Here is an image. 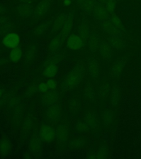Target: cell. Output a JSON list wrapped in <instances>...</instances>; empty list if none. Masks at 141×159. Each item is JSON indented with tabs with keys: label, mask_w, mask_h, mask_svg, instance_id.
<instances>
[{
	"label": "cell",
	"mask_w": 141,
	"mask_h": 159,
	"mask_svg": "<svg viewBox=\"0 0 141 159\" xmlns=\"http://www.w3.org/2000/svg\"><path fill=\"white\" fill-rule=\"evenodd\" d=\"M92 13L94 17L101 22L108 20V18L109 17V14L104 4L101 3H97L92 11Z\"/></svg>",
	"instance_id": "52a82bcc"
},
{
	"label": "cell",
	"mask_w": 141,
	"mask_h": 159,
	"mask_svg": "<svg viewBox=\"0 0 141 159\" xmlns=\"http://www.w3.org/2000/svg\"><path fill=\"white\" fill-rule=\"evenodd\" d=\"M42 139L37 137H33L29 143V149L32 152H39L42 146Z\"/></svg>",
	"instance_id": "cb8c5ba5"
},
{
	"label": "cell",
	"mask_w": 141,
	"mask_h": 159,
	"mask_svg": "<svg viewBox=\"0 0 141 159\" xmlns=\"http://www.w3.org/2000/svg\"><path fill=\"white\" fill-rule=\"evenodd\" d=\"M126 60L124 58L114 62L110 71V74L112 76H117L121 74L126 65Z\"/></svg>",
	"instance_id": "d6986e66"
},
{
	"label": "cell",
	"mask_w": 141,
	"mask_h": 159,
	"mask_svg": "<svg viewBox=\"0 0 141 159\" xmlns=\"http://www.w3.org/2000/svg\"><path fill=\"white\" fill-rule=\"evenodd\" d=\"M20 43V38L17 33L10 32L5 35L2 40V43L5 47L12 49L18 47Z\"/></svg>",
	"instance_id": "277c9868"
},
{
	"label": "cell",
	"mask_w": 141,
	"mask_h": 159,
	"mask_svg": "<svg viewBox=\"0 0 141 159\" xmlns=\"http://www.w3.org/2000/svg\"><path fill=\"white\" fill-rule=\"evenodd\" d=\"M61 107L60 104L55 103L48 106L46 116L50 121L55 122L59 119L61 114Z\"/></svg>",
	"instance_id": "8992f818"
},
{
	"label": "cell",
	"mask_w": 141,
	"mask_h": 159,
	"mask_svg": "<svg viewBox=\"0 0 141 159\" xmlns=\"http://www.w3.org/2000/svg\"><path fill=\"white\" fill-rule=\"evenodd\" d=\"M108 43L117 50L124 49L126 46L125 42L119 36H110L108 39Z\"/></svg>",
	"instance_id": "44dd1931"
},
{
	"label": "cell",
	"mask_w": 141,
	"mask_h": 159,
	"mask_svg": "<svg viewBox=\"0 0 141 159\" xmlns=\"http://www.w3.org/2000/svg\"><path fill=\"white\" fill-rule=\"evenodd\" d=\"M84 140L83 139H77L73 140L71 143V147L73 149H77L82 147L84 144Z\"/></svg>",
	"instance_id": "8d00e7d4"
},
{
	"label": "cell",
	"mask_w": 141,
	"mask_h": 159,
	"mask_svg": "<svg viewBox=\"0 0 141 159\" xmlns=\"http://www.w3.org/2000/svg\"><path fill=\"white\" fill-rule=\"evenodd\" d=\"M6 12V8L2 6H0V15H3Z\"/></svg>",
	"instance_id": "ee69618b"
},
{
	"label": "cell",
	"mask_w": 141,
	"mask_h": 159,
	"mask_svg": "<svg viewBox=\"0 0 141 159\" xmlns=\"http://www.w3.org/2000/svg\"><path fill=\"white\" fill-rule=\"evenodd\" d=\"M37 89H38V90L40 92L43 93L47 92L48 89H49L47 84L44 82H42V83L39 84L37 86Z\"/></svg>",
	"instance_id": "ab89813d"
},
{
	"label": "cell",
	"mask_w": 141,
	"mask_h": 159,
	"mask_svg": "<svg viewBox=\"0 0 141 159\" xmlns=\"http://www.w3.org/2000/svg\"><path fill=\"white\" fill-rule=\"evenodd\" d=\"M99 52L104 59L106 60L111 59L112 54V47L108 42L102 43Z\"/></svg>",
	"instance_id": "2e32d148"
},
{
	"label": "cell",
	"mask_w": 141,
	"mask_h": 159,
	"mask_svg": "<svg viewBox=\"0 0 141 159\" xmlns=\"http://www.w3.org/2000/svg\"><path fill=\"white\" fill-rule=\"evenodd\" d=\"M23 57V51L20 47H17L11 50L9 53L10 61L14 63L19 62Z\"/></svg>",
	"instance_id": "d4e9b609"
},
{
	"label": "cell",
	"mask_w": 141,
	"mask_h": 159,
	"mask_svg": "<svg viewBox=\"0 0 141 159\" xmlns=\"http://www.w3.org/2000/svg\"><path fill=\"white\" fill-rule=\"evenodd\" d=\"M73 25V18L71 16L69 15L67 20L66 21L63 27L59 32V34L61 35L64 39H66L71 34Z\"/></svg>",
	"instance_id": "e0dca14e"
},
{
	"label": "cell",
	"mask_w": 141,
	"mask_h": 159,
	"mask_svg": "<svg viewBox=\"0 0 141 159\" xmlns=\"http://www.w3.org/2000/svg\"><path fill=\"white\" fill-rule=\"evenodd\" d=\"M33 8L30 4L20 3L16 8V11L19 16L22 18H28L32 16Z\"/></svg>",
	"instance_id": "7c38bea8"
},
{
	"label": "cell",
	"mask_w": 141,
	"mask_h": 159,
	"mask_svg": "<svg viewBox=\"0 0 141 159\" xmlns=\"http://www.w3.org/2000/svg\"><path fill=\"white\" fill-rule=\"evenodd\" d=\"M110 20L116 27L122 32L124 30V25L120 18L115 13L110 15Z\"/></svg>",
	"instance_id": "83f0119b"
},
{
	"label": "cell",
	"mask_w": 141,
	"mask_h": 159,
	"mask_svg": "<svg viewBox=\"0 0 141 159\" xmlns=\"http://www.w3.org/2000/svg\"><path fill=\"white\" fill-rule=\"evenodd\" d=\"M97 1L99 3H103V4H104L105 2H106V1L107 0H97Z\"/></svg>",
	"instance_id": "f6af8a7d"
},
{
	"label": "cell",
	"mask_w": 141,
	"mask_h": 159,
	"mask_svg": "<svg viewBox=\"0 0 141 159\" xmlns=\"http://www.w3.org/2000/svg\"><path fill=\"white\" fill-rule=\"evenodd\" d=\"M59 97V92L54 89H51V91H47V92L44 93L42 98V101L45 106L48 107L56 102Z\"/></svg>",
	"instance_id": "ba28073f"
},
{
	"label": "cell",
	"mask_w": 141,
	"mask_h": 159,
	"mask_svg": "<svg viewBox=\"0 0 141 159\" xmlns=\"http://www.w3.org/2000/svg\"><path fill=\"white\" fill-rule=\"evenodd\" d=\"M72 0H63L62 4L64 7H68L72 4Z\"/></svg>",
	"instance_id": "7bdbcfd3"
},
{
	"label": "cell",
	"mask_w": 141,
	"mask_h": 159,
	"mask_svg": "<svg viewBox=\"0 0 141 159\" xmlns=\"http://www.w3.org/2000/svg\"><path fill=\"white\" fill-rule=\"evenodd\" d=\"M39 137L42 142L50 143L52 142L56 137V130L48 125H42L40 128Z\"/></svg>",
	"instance_id": "5b68a950"
},
{
	"label": "cell",
	"mask_w": 141,
	"mask_h": 159,
	"mask_svg": "<svg viewBox=\"0 0 141 159\" xmlns=\"http://www.w3.org/2000/svg\"><path fill=\"white\" fill-rule=\"evenodd\" d=\"M102 27L104 32L110 36H119L121 33L113 25L110 20H105L102 22Z\"/></svg>",
	"instance_id": "4fadbf2b"
},
{
	"label": "cell",
	"mask_w": 141,
	"mask_h": 159,
	"mask_svg": "<svg viewBox=\"0 0 141 159\" xmlns=\"http://www.w3.org/2000/svg\"><path fill=\"white\" fill-rule=\"evenodd\" d=\"M38 90L37 89V86L35 85V84H33L31 85L28 89L27 91L26 92V95L27 96H32L33 94H35L36 92H37Z\"/></svg>",
	"instance_id": "f35d334b"
},
{
	"label": "cell",
	"mask_w": 141,
	"mask_h": 159,
	"mask_svg": "<svg viewBox=\"0 0 141 159\" xmlns=\"http://www.w3.org/2000/svg\"><path fill=\"white\" fill-rule=\"evenodd\" d=\"M109 15L114 13L117 7V0H107L104 4Z\"/></svg>",
	"instance_id": "836d02e7"
},
{
	"label": "cell",
	"mask_w": 141,
	"mask_h": 159,
	"mask_svg": "<svg viewBox=\"0 0 141 159\" xmlns=\"http://www.w3.org/2000/svg\"><path fill=\"white\" fill-rule=\"evenodd\" d=\"M66 40L61 35H55L52 38L49 44L48 49L50 52H58L62 46L64 42Z\"/></svg>",
	"instance_id": "8fae6325"
},
{
	"label": "cell",
	"mask_w": 141,
	"mask_h": 159,
	"mask_svg": "<svg viewBox=\"0 0 141 159\" xmlns=\"http://www.w3.org/2000/svg\"><path fill=\"white\" fill-rule=\"evenodd\" d=\"M49 27V23L47 22H43L37 25L34 30V34L37 36H40L44 34L46 32Z\"/></svg>",
	"instance_id": "484cf974"
},
{
	"label": "cell",
	"mask_w": 141,
	"mask_h": 159,
	"mask_svg": "<svg viewBox=\"0 0 141 159\" xmlns=\"http://www.w3.org/2000/svg\"><path fill=\"white\" fill-rule=\"evenodd\" d=\"M109 84H103L100 87L99 91V96L100 99L105 101L107 99V97L108 96L109 93Z\"/></svg>",
	"instance_id": "f546056e"
},
{
	"label": "cell",
	"mask_w": 141,
	"mask_h": 159,
	"mask_svg": "<svg viewBox=\"0 0 141 159\" xmlns=\"http://www.w3.org/2000/svg\"><path fill=\"white\" fill-rule=\"evenodd\" d=\"M51 6V0H42L33 8L32 17L35 20H39L46 15Z\"/></svg>",
	"instance_id": "7a4b0ae2"
},
{
	"label": "cell",
	"mask_w": 141,
	"mask_h": 159,
	"mask_svg": "<svg viewBox=\"0 0 141 159\" xmlns=\"http://www.w3.org/2000/svg\"><path fill=\"white\" fill-rule=\"evenodd\" d=\"M75 128L78 132L81 133H86L90 128L86 122H78L75 125Z\"/></svg>",
	"instance_id": "d590c367"
},
{
	"label": "cell",
	"mask_w": 141,
	"mask_h": 159,
	"mask_svg": "<svg viewBox=\"0 0 141 159\" xmlns=\"http://www.w3.org/2000/svg\"><path fill=\"white\" fill-rule=\"evenodd\" d=\"M84 72L85 68L82 65H76L64 78L62 84V89H73L78 86L84 77Z\"/></svg>",
	"instance_id": "6da1fadb"
},
{
	"label": "cell",
	"mask_w": 141,
	"mask_h": 159,
	"mask_svg": "<svg viewBox=\"0 0 141 159\" xmlns=\"http://www.w3.org/2000/svg\"><path fill=\"white\" fill-rule=\"evenodd\" d=\"M11 148V144L7 139H3L0 142V152L2 154H7Z\"/></svg>",
	"instance_id": "1f68e13d"
},
{
	"label": "cell",
	"mask_w": 141,
	"mask_h": 159,
	"mask_svg": "<svg viewBox=\"0 0 141 159\" xmlns=\"http://www.w3.org/2000/svg\"><path fill=\"white\" fill-rule=\"evenodd\" d=\"M3 94V91L2 89H0V98L2 96Z\"/></svg>",
	"instance_id": "bcb514c9"
},
{
	"label": "cell",
	"mask_w": 141,
	"mask_h": 159,
	"mask_svg": "<svg viewBox=\"0 0 141 159\" xmlns=\"http://www.w3.org/2000/svg\"><path fill=\"white\" fill-rule=\"evenodd\" d=\"M85 97L90 101H93L95 99L94 89L90 83H88L85 87Z\"/></svg>",
	"instance_id": "4dcf8cb0"
},
{
	"label": "cell",
	"mask_w": 141,
	"mask_h": 159,
	"mask_svg": "<svg viewBox=\"0 0 141 159\" xmlns=\"http://www.w3.org/2000/svg\"><path fill=\"white\" fill-rule=\"evenodd\" d=\"M19 2L21 3H25V4H30L31 5L34 2L37 0H18Z\"/></svg>",
	"instance_id": "b9f144b4"
},
{
	"label": "cell",
	"mask_w": 141,
	"mask_h": 159,
	"mask_svg": "<svg viewBox=\"0 0 141 159\" xmlns=\"http://www.w3.org/2000/svg\"><path fill=\"white\" fill-rule=\"evenodd\" d=\"M108 155V150L105 146L102 147L97 152V154L94 155L93 157H89V158L91 159H105Z\"/></svg>",
	"instance_id": "d6a6232c"
},
{
	"label": "cell",
	"mask_w": 141,
	"mask_h": 159,
	"mask_svg": "<svg viewBox=\"0 0 141 159\" xmlns=\"http://www.w3.org/2000/svg\"><path fill=\"white\" fill-rule=\"evenodd\" d=\"M87 43L89 49L92 52H97L99 51L102 42L99 35L97 33H92L89 35L88 39L87 40Z\"/></svg>",
	"instance_id": "9c48e42d"
},
{
	"label": "cell",
	"mask_w": 141,
	"mask_h": 159,
	"mask_svg": "<svg viewBox=\"0 0 141 159\" xmlns=\"http://www.w3.org/2000/svg\"><path fill=\"white\" fill-rule=\"evenodd\" d=\"M77 1L78 2L81 4V3H82L83 1H84V0H77Z\"/></svg>",
	"instance_id": "7dc6e473"
},
{
	"label": "cell",
	"mask_w": 141,
	"mask_h": 159,
	"mask_svg": "<svg viewBox=\"0 0 141 159\" xmlns=\"http://www.w3.org/2000/svg\"><path fill=\"white\" fill-rule=\"evenodd\" d=\"M85 43L79 35L76 34H71L66 39V47L73 51H78L84 47Z\"/></svg>",
	"instance_id": "3957f363"
},
{
	"label": "cell",
	"mask_w": 141,
	"mask_h": 159,
	"mask_svg": "<svg viewBox=\"0 0 141 159\" xmlns=\"http://www.w3.org/2000/svg\"><path fill=\"white\" fill-rule=\"evenodd\" d=\"M70 107L71 108V109L74 110L75 109H77L78 107V103L76 102V101H72L70 103Z\"/></svg>",
	"instance_id": "60d3db41"
},
{
	"label": "cell",
	"mask_w": 141,
	"mask_h": 159,
	"mask_svg": "<svg viewBox=\"0 0 141 159\" xmlns=\"http://www.w3.org/2000/svg\"><path fill=\"white\" fill-rule=\"evenodd\" d=\"M46 84H47L49 89H55L57 86V81L56 80L52 79V78H51V79L48 80Z\"/></svg>",
	"instance_id": "74e56055"
},
{
	"label": "cell",
	"mask_w": 141,
	"mask_h": 159,
	"mask_svg": "<svg viewBox=\"0 0 141 159\" xmlns=\"http://www.w3.org/2000/svg\"><path fill=\"white\" fill-rule=\"evenodd\" d=\"M88 69L90 76L94 79H97L100 75L99 65L97 60L91 58L89 60L88 64Z\"/></svg>",
	"instance_id": "ac0fdd59"
},
{
	"label": "cell",
	"mask_w": 141,
	"mask_h": 159,
	"mask_svg": "<svg viewBox=\"0 0 141 159\" xmlns=\"http://www.w3.org/2000/svg\"><path fill=\"white\" fill-rule=\"evenodd\" d=\"M121 94V91L120 88L118 87H114L112 91V96H111V101L112 104L113 106H117L120 99Z\"/></svg>",
	"instance_id": "f1b7e54d"
},
{
	"label": "cell",
	"mask_w": 141,
	"mask_h": 159,
	"mask_svg": "<svg viewBox=\"0 0 141 159\" xmlns=\"http://www.w3.org/2000/svg\"><path fill=\"white\" fill-rule=\"evenodd\" d=\"M69 15L65 13H62L59 15L55 19L52 23V30L54 32H60L64 25L67 20Z\"/></svg>",
	"instance_id": "5bb4252c"
},
{
	"label": "cell",
	"mask_w": 141,
	"mask_h": 159,
	"mask_svg": "<svg viewBox=\"0 0 141 159\" xmlns=\"http://www.w3.org/2000/svg\"><path fill=\"white\" fill-rule=\"evenodd\" d=\"M90 34V33L89 25L87 23L82 22L79 25L78 29V35L82 38L84 43H86L87 42Z\"/></svg>",
	"instance_id": "603a6c76"
},
{
	"label": "cell",
	"mask_w": 141,
	"mask_h": 159,
	"mask_svg": "<svg viewBox=\"0 0 141 159\" xmlns=\"http://www.w3.org/2000/svg\"><path fill=\"white\" fill-rule=\"evenodd\" d=\"M37 54V49L34 45H30L26 50L24 60L27 64H29L35 59Z\"/></svg>",
	"instance_id": "7402d4cb"
},
{
	"label": "cell",
	"mask_w": 141,
	"mask_h": 159,
	"mask_svg": "<svg viewBox=\"0 0 141 159\" xmlns=\"http://www.w3.org/2000/svg\"><path fill=\"white\" fill-rule=\"evenodd\" d=\"M97 3L96 0H84L81 5L86 12H91Z\"/></svg>",
	"instance_id": "4316f807"
},
{
	"label": "cell",
	"mask_w": 141,
	"mask_h": 159,
	"mask_svg": "<svg viewBox=\"0 0 141 159\" xmlns=\"http://www.w3.org/2000/svg\"><path fill=\"white\" fill-rule=\"evenodd\" d=\"M59 71L57 64L52 62H45V66L44 70V75L47 78H53L55 77Z\"/></svg>",
	"instance_id": "9a60e30c"
},
{
	"label": "cell",
	"mask_w": 141,
	"mask_h": 159,
	"mask_svg": "<svg viewBox=\"0 0 141 159\" xmlns=\"http://www.w3.org/2000/svg\"><path fill=\"white\" fill-rule=\"evenodd\" d=\"M104 125L108 126L112 123L114 119V115L111 111H105L103 115Z\"/></svg>",
	"instance_id": "e575fe53"
},
{
	"label": "cell",
	"mask_w": 141,
	"mask_h": 159,
	"mask_svg": "<svg viewBox=\"0 0 141 159\" xmlns=\"http://www.w3.org/2000/svg\"><path fill=\"white\" fill-rule=\"evenodd\" d=\"M56 137L59 144H65L68 138V130L67 127L62 124L59 125L56 130Z\"/></svg>",
	"instance_id": "30bf717a"
},
{
	"label": "cell",
	"mask_w": 141,
	"mask_h": 159,
	"mask_svg": "<svg viewBox=\"0 0 141 159\" xmlns=\"http://www.w3.org/2000/svg\"><path fill=\"white\" fill-rule=\"evenodd\" d=\"M84 120L90 128H96L99 125V117L98 114L94 112H89L87 113L85 117Z\"/></svg>",
	"instance_id": "ffe728a7"
}]
</instances>
